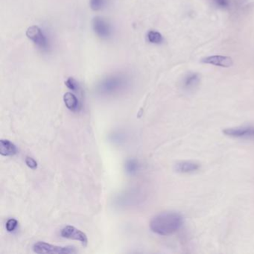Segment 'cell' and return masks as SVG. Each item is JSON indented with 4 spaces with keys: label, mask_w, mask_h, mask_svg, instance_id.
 Instances as JSON below:
<instances>
[{
    "label": "cell",
    "mask_w": 254,
    "mask_h": 254,
    "mask_svg": "<svg viewBox=\"0 0 254 254\" xmlns=\"http://www.w3.org/2000/svg\"><path fill=\"white\" fill-rule=\"evenodd\" d=\"M131 80L127 74L124 73H116L109 75L95 87V92L101 97H113L126 92L130 87Z\"/></svg>",
    "instance_id": "cell-1"
},
{
    "label": "cell",
    "mask_w": 254,
    "mask_h": 254,
    "mask_svg": "<svg viewBox=\"0 0 254 254\" xmlns=\"http://www.w3.org/2000/svg\"><path fill=\"white\" fill-rule=\"evenodd\" d=\"M184 224V218L175 212H165L155 216L150 222V229L157 235H172Z\"/></svg>",
    "instance_id": "cell-2"
},
{
    "label": "cell",
    "mask_w": 254,
    "mask_h": 254,
    "mask_svg": "<svg viewBox=\"0 0 254 254\" xmlns=\"http://www.w3.org/2000/svg\"><path fill=\"white\" fill-rule=\"evenodd\" d=\"M142 200L143 198L140 190L132 189L118 195L115 199L114 204L119 208L130 207L138 205Z\"/></svg>",
    "instance_id": "cell-3"
},
{
    "label": "cell",
    "mask_w": 254,
    "mask_h": 254,
    "mask_svg": "<svg viewBox=\"0 0 254 254\" xmlns=\"http://www.w3.org/2000/svg\"><path fill=\"white\" fill-rule=\"evenodd\" d=\"M26 36L32 41L39 48L43 51H48L49 48V40L42 29L37 26H32L28 28Z\"/></svg>",
    "instance_id": "cell-4"
},
{
    "label": "cell",
    "mask_w": 254,
    "mask_h": 254,
    "mask_svg": "<svg viewBox=\"0 0 254 254\" xmlns=\"http://www.w3.org/2000/svg\"><path fill=\"white\" fill-rule=\"evenodd\" d=\"M36 254H76V248L71 246H57L44 241H38L33 246Z\"/></svg>",
    "instance_id": "cell-5"
},
{
    "label": "cell",
    "mask_w": 254,
    "mask_h": 254,
    "mask_svg": "<svg viewBox=\"0 0 254 254\" xmlns=\"http://www.w3.org/2000/svg\"><path fill=\"white\" fill-rule=\"evenodd\" d=\"M93 29L95 34L103 40H108L113 34L111 23L101 16H95L93 19Z\"/></svg>",
    "instance_id": "cell-6"
},
{
    "label": "cell",
    "mask_w": 254,
    "mask_h": 254,
    "mask_svg": "<svg viewBox=\"0 0 254 254\" xmlns=\"http://www.w3.org/2000/svg\"><path fill=\"white\" fill-rule=\"evenodd\" d=\"M224 135L234 139L240 140H254V126H239V127H229L223 130Z\"/></svg>",
    "instance_id": "cell-7"
},
{
    "label": "cell",
    "mask_w": 254,
    "mask_h": 254,
    "mask_svg": "<svg viewBox=\"0 0 254 254\" xmlns=\"http://www.w3.org/2000/svg\"><path fill=\"white\" fill-rule=\"evenodd\" d=\"M61 235L63 238L80 241L84 246H87L88 243L85 233L73 226L67 225L64 227L61 231Z\"/></svg>",
    "instance_id": "cell-8"
},
{
    "label": "cell",
    "mask_w": 254,
    "mask_h": 254,
    "mask_svg": "<svg viewBox=\"0 0 254 254\" xmlns=\"http://www.w3.org/2000/svg\"><path fill=\"white\" fill-rule=\"evenodd\" d=\"M201 63L220 66V67L229 68L233 66V61L230 57L225 55H212L203 58L201 60Z\"/></svg>",
    "instance_id": "cell-9"
},
{
    "label": "cell",
    "mask_w": 254,
    "mask_h": 254,
    "mask_svg": "<svg viewBox=\"0 0 254 254\" xmlns=\"http://www.w3.org/2000/svg\"><path fill=\"white\" fill-rule=\"evenodd\" d=\"M200 164L193 161H180L175 165V170L181 174H191L199 170Z\"/></svg>",
    "instance_id": "cell-10"
},
{
    "label": "cell",
    "mask_w": 254,
    "mask_h": 254,
    "mask_svg": "<svg viewBox=\"0 0 254 254\" xmlns=\"http://www.w3.org/2000/svg\"><path fill=\"white\" fill-rule=\"evenodd\" d=\"M63 98L65 105L69 111H73V112L80 111L81 105H80L79 98L74 94L69 92L66 93L64 95Z\"/></svg>",
    "instance_id": "cell-11"
},
{
    "label": "cell",
    "mask_w": 254,
    "mask_h": 254,
    "mask_svg": "<svg viewBox=\"0 0 254 254\" xmlns=\"http://www.w3.org/2000/svg\"><path fill=\"white\" fill-rule=\"evenodd\" d=\"M17 148L16 145L8 140H2L0 141V154L2 156L12 157L16 155Z\"/></svg>",
    "instance_id": "cell-12"
},
{
    "label": "cell",
    "mask_w": 254,
    "mask_h": 254,
    "mask_svg": "<svg viewBox=\"0 0 254 254\" xmlns=\"http://www.w3.org/2000/svg\"><path fill=\"white\" fill-rule=\"evenodd\" d=\"M199 83L200 76L198 73H189L183 80V88L186 90H192L199 84Z\"/></svg>",
    "instance_id": "cell-13"
},
{
    "label": "cell",
    "mask_w": 254,
    "mask_h": 254,
    "mask_svg": "<svg viewBox=\"0 0 254 254\" xmlns=\"http://www.w3.org/2000/svg\"><path fill=\"white\" fill-rule=\"evenodd\" d=\"M125 171L126 173L130 176H134L140 172V163L137 159L134 158L127 159L124 165Z\"/></svg>",
    "instance_id": "cell-14"
},
{
    "label": "cell",
    "mask_w": 254,
    "mask_h": 254,
    "mask_svg": "<svg viewBox=\"0 0 254 254\" xmlns=\"http://www.w3.org/2000/svg\"><path fill=\"white\" fill-rule=\"evenodd\" d=\"M126 139H127L126 134H125L124 132L120 131V130L113 132L109 136L110 142H111L114 145H121L122 144L125 143Z\"/></svg>",
    "instance_id": "cell-15"
},
{
    "label": "cell",
    "mask_w": 254,
    "mask_h": 254,
    "mask_svg": "<svg viewBox=\"0 0 254 254\" xmlns=\"http://www.w3.org/2000/svg\"><path fill=\"white\" fill-rule=\"evenodd\" d=\"M147 37H148V41H149L151 44H160L163 42V37H162V34L158 32H148Z\"/></svg>",
    "instance_id": "cell-16"
},
{
    "label": "cell",
    "mask_w": 254,
    "mask_h": 254,
    "mask_svg": "<svg viewBox=\"0 0 254 254\" xmlns=\"http://www.w3.org/2000/svg\"><path fill=\"white\" fill-rule=\"evenodd\" d=\"M107 0H90V6L94 12H98L106 7Z\"/></svg>",
    "instance_id": "cell-17"
},
{
    "label": "cell",
    "mask_w": 254,
    "mask_h": 254,
    "mask_svg": "<svg viewBox=\"0 0 254 254\" xmlns=\"http://www.w3.org/2000/svg\"><path fill=\"white\" fill-rule=\"evenodd\" d=\"M65 84H66L68 89L73 90V91H79V89H80L79 83H78L77 80H76L74 78L70 77L67 79L66 82H65Z\"/></svg>",
    "instance_id": "cell-18"
},
{
    "label": "cell",
    "mask_w": 254,
    "mask_h": 254,
    "mask_svg": "<svg viewBox=\"0 0 254 254\" xmlns=\"http://www.w3.org/2000/svg\"><path fill=\"white\" fill-rule=\"evenodd\" d=\"M18 225V222L15 219H10L9 220H8V222H6V227L7 231L9 232V233H12V232L15 231L16 230V227Z\"/></svg>",
    "instance_id": "cell-19"
},
{
    "label": "cell",
    "mask_w": 254,
    "mask_h": 254,
    "mask_svg": "<svg viewBox=\"0 0 254 254\" xmlns=\"http://www.w3.org/2000/svg\"><path fill=\"white\" fill-rule=\"evenodd\" d=\"M212 2L217 8L222 9L227 8L230 5V0H212Z\"/></svg>",
    "instance_id": "cell-20"
},
{
    "label": "cell",
    "mask_w": 254,
    "mask_h": 254,
    "mask_svg": "<svg viewBox=\"0 0 254 254\" xmlns=\"http://www.w3.org/2000/svg\"><path fill=\"white\" fill-rule=\"evenodd\" d=\"M26 163L28 167L32 169H36L37 168V162L35 159H33L31 157H26Z\"/></svg>",
    "instance_id": "cell-21"
}]
</instances>
